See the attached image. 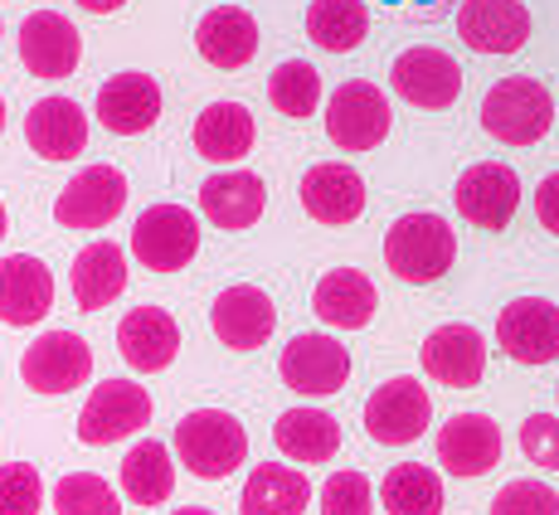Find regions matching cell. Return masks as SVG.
<instances>
[{
    "label": "cell",
    "instance_id": "obj_43",
    "mask_svg": "<svg viewBox=\"0 0 559 515\" xmlns=\"http://www.w3.org/2000/svg\"><path fill=\"white\" fill-rule=\"evenodd\" d=\"M5 229H10V214H5V205H0V239H5Z\"/></svg>",
    "mask_w": 559,
    "mask_h": 515
},
{
    "label": "cell",
    "instance_id": "obj_45",
    "mask_svg": "<svg viewBox=\"0 0 559 515\" xmlns=\"http://www.w3.org/2000/svg\"><path fill=\"white\" fill-rule=\"evenodd\" d=\"M555 399H559V384H555Z\"/></svg>",
    "mask_w": 559,
    "mask_h": 515
},
{
    "label": "cell",
    "instance_id": "obj_40",
    "mask_svg": "<svg viewBox=\"0 0 559 515\" xmlns=\"http://www.w3.org/2000/svg\"><path fill=\"white\" fill-rule=\"evenodd\" d=\"M535 219L545 224V229L559 239V170L555 176H545L540 185H535Z\"/></svg>",
    "mask_w": 559,
    "mask_h": 515
},
{
    "label": "cell",
    "instance_id": "obj_4",
    "mask_svg": "<svg viewBox=\"0 0 559 515\" xmlns=\"http://www.w3.org/2000/svg\"><path fill=\"white\" fill-rule=\"evenodd\" d=\"M433 423V399L418 380L408 374H394L384 380L380 390L365 399V433L374 438L380 447H404V443H418Z\"/></svg>",
    "mask_w": 559,
    "mask_h": 515
},
{
    "label": "cell",
    "instance_id": "obj_21",
    "mask_svg": "<svg viewBox=\"0 0 559 515\" xmlns=\"http://www.w3.org/2000/svg\"><path fill=\"white\" fill-rule=\"evenodd\" d=\"M160 117V83L152 73H112L98 88V122L117 136H142L152 132Z\"/></svg>",
    "mask_w": 559,
    "mask_h": 515
},
{
    "label": "cell",
    "instance_id": "obj_19",
    "mask_svg": "<svg viewBox=\"0 0 559 515\" xmlns=\"http://www.w3.org/2000/svg\"><path fill=\"white\" fill-rule=\"evenodd\" d=\"M117 356L136 374H156L180 356V326L166 307H132L117 321Z\"/></svg>",
    "mask_w": 559,
    "mask_h": 515
},
{
    "label": "cell",
    "instance_id": "obj_26",
    "mask_svg": "<svg viewBox=\"0 0 559 515\" xmlns=\"http://www.w3.org/2000/svg\"><path fill=\"white\" fill-rule=\"evenodd\" d=\"M200 209H204V219L229 233L253 229L267 209V185L253 170H224V176H210L200 185Z\"/></svg>",
    "mask_w": 559,
    "mask_h": 515
},
{
    "label": "cell",
    "instance_id": "obj_38",
    "mask_svg": "<svg viewBox=\"0 0 559 515\" xmlns=\"http://www.w3.org/2000/svg\"><path fill=\"white\" fill-rule=\"evenodd\" d=\"M491 515H559V496L545 481H507V487L497 491V501H491Z\"/></svg>",
    "mask_w": 559,
    "mask_h": 515
},
{
    "label": "cell",
    "instance_id": "obj_1",
    "mask_svg": "<svg viewBox=\"0 0 559 515\" xmlns=\"http://www.w3.org/2000/svg\"><path fill=\"white\" fill-rule=\"evenodd\" d=\"M384 263L400 283H414V287H428L457 263V233L443 214H404V219L390 224L384 233Z\"/></svg>",
    "mask_w": 559,
    "mask_h": 515
},
{
    "label": "cell",
    "instance_id": "obj_31",
    "mask_svg": "<svg viewBox=\"0 0 559 515\" xmlns=\"http://www.w3.org/2000/svg\"><path fill=\"white\" fill-rule=\"evenodd\" d=\"M370 35L365 0H311L307 5V39L326 53H350Z\"/></svg>",
    "mask_w": 559,
    "mask_h": 515
},
{
    "label": "cell",
    "instance_id": "obj_30",
    "mask_svg": "<svg viewBox=\"0 0 559 515\" xmlns=\"http://www.w3.org/2000/svg\"><path fill=\"white\" fill-rule=\"evenodd\" d=\"M273 443L293 463H331L341 447V423L321 409H287L273 423Z\"/></svg>",
    "mask_w": 559,
    "mask_h": 515
},
{
    "label": "cell",
    "instance_id": "obj_37",
    "mask_svg": "<svg viewBox=\"0 0 559 515\" xmlns=\"http://www.w3.org/2000/svg\"><path fill=\"white\" fill-rule=\"evenodd\" d=\"M374 511V487L365 471H336L321 487V515H370Z\"/></svg>",
    "mask_w": 559,
    "mask_h": 515
},
{
    "label": "cell",
    "instance_id": "obj_6",
    "mask_svg": "<svg viewBox=\"0 0 559 515\" xmlns=\"http://www.w3.org/2000/svg\"><path fill=\"white\" fill-rule=\"evenodd\" d=\"M146 423H152V394L132 380H103L79 414V443L88 447L122 443V438L142 433Z\"/></svg>",
    "mask_w": 559,
    "mask_h": 515
},
{
    "label": "cell",
    "instance_id": "obj_34",
    "mask_svg": "<svg viewBox=\"0 0 559 515\" xmlns=\"http://www.w3.org/2000/svg\"><path fill=\"white\" fill-rule=\"evenodd\" d=\"M267 98L283 117H311L321 107V73L311 69L307 59H283L273 69V79H267Z\"/></svg>",
    "mask_w": 559,
    "mask_h": 515
},
{
    "label": "cell",
    "instance_id": "obj_27",
    "mask_svg": "<svg viewBox=\"0 0 559 515\" xmlns=\"http://www.w3.org/2000/svg\"><path fill=\"white\" fill-rule=\"evenodd\" d=\"M69 287H73V302H79V311H103V307H112L117 297L127 292V253L117 249L112 239L88 243V249L73 258Z\"/></svg>",
    "mask_w": 559,
    "mask_h": 515
},
{
    "label": "cell",
    "instance_id": "obj_42",
    "mask_svg": "<svg viewBox=\"0 0 559 515\" xmlns=\"http://www.w3.org/2000/svg\"><path fill=\"white\" fill-rule=\"evenodd\" d=\"M170 515H214V511H204V506H180V511H170Z\"/></svg>",
    "mask_w": 559,
    "mask_h": 515
},
{
    "label": "cell",
    "instance_id": "obj_32",
    "mask_svg": "<svg viewBox=\"0 0 559 515\" xmlns=\"http://www.w3.org/2000/svg\"><path fill=\"white\" fill-rule=\"evenodd\" d=\"M122 491H127V501H136V506H160V501H170V491H176L170 447L156 443V438L136 443L132 453L122 457Z\"/></svg>",
    "mask_w": 559,
    "mask_h": 515
},
{
    "label": "cell",
    "instance_id": "obj_10",
    "mask_svg": "<svg viewBox=\"0 0 559 515\" xmlns=\"http://www.w3.org/2000/svg\"><path fill=\"white\" fill-rule=\"evenodd\" d=\"M88 374H93V350L73 331H45L20 356V380L35 394H73L79 384H88Z\"/></svg>",
    "mask_w": 559,
    "mask_h": 515
},
{
    "label": "cell",
    "instance_id": "obj_15",
    "mask_svg": "<svg viewBox=\"0 0 559 515\" xmlns=\"http://www.w3.org/2000/svg\"><path fill=\"white\" fill-rule=\"evenodd\" d=\"M424 370L428 380L448 384V390H472L487 374V336L477 326H467V321H448V326L428 331Z\"/></svg>",
    "mask_w": 559,
    "mask_h": 515
},
{
    "label": "cell",
    "instance_id": "obj_20",
    "mask_svg": "<svg viewBox=\"0 0 559 515\" xmlns=\"http://www.w3.org/2000/svg\"><path fill=\"white\" fill-rule=\"evenodd\" d=\"M53 311V273L35 253L0 258V321L5 326H39Z\"/></svg>",
    "mask_w": 559,
    "mask_h": 515
},
{
    "label": "cell",
    "instance_id": "obj_41",
    "mask_svg": "<svg viewBox=\"0 0 559 515\" xmlns=\"http://www.w3.org/2000/svg\"><path fill=\"white\" fill-rule=\"evenodd\" d=\"M79 10H88V15H117V10L127 5V0H73Z\"/></svg>",
    "mask_w": 559,
    "mask_h": 515
},
{
    "label": "cell",
    "instance_id": "obj_39",
    "mask_svg": "<svg viewBox=\"0 0 559 515\" xmlns=\"http://www.w3.org/2000/svg\"><path fill=\"white\" fill-rule=\"evenodd\" d=\"M521 453L525 463L559 471V418L555 414H531L521 423Z\"/></svg>",
    "mask_w": 559,
    "mask_h": 515
},
{
    "label": "cell",
    "instance_id": "obj_24",
    "mask_svg": "<svg viewBox=\"0 0 559 515\" xmlns=\"http://www.w3.org/2000/svg\"><path fill=\"white\" fill-rule=\"evenodd\" d=\"M258 45H263L258 20L243 5H214L204 10L195 25V49L214 69H243V63H253Z\"/></svg>",
    "mask_w": 559,
    "mask_h": 515
},
{
    "label": "cell",
    "instance_id": "obj_3",
    "mask_svg": "<svg viewBox=\"0 0 559 515\" xmlns=\"http://www.w3.org/2000/svg\"><path fill=\"white\" fill-rule=\"evenodd\" d=\"M481 127H487L497 142L507 146H535L550 136L555 127V98L540 79L531 73H515V79H501L487 88L481 98Z\"/></svg>",
    "mask_w": 559,
    "mask_h": 515
},
{
    "label": "cell",
    "instance_id": "obj_44",
    "mask_svg": "<svg viewBox=\"0 0 559 515\" xmlns=\"http://www.w3.org/2000/svg\"><path fill=\"white\" fill-rule=\"evenodd\" d=\"M0 132H5V98H0Z\"/></svg>",
    "mask_w": 559,
    "mask_h": 515
},
{
    "label": "cell",
    "instance_id": "obj_13",
    "mask_svg": "<svg viewBox=\"0 0 559 515\" xmlns=\"http://www.w3.org/2000/svg\"><path fill=\"white\" fill-rule=\"evenodd\" d=\"M497 346L515 364L559 360V307L550 297H515L497 316Z\"/></svg>",
    "mask_w": 559,
    "mask_h": 515
},
{
    "label": "cell",
    "instance_id": "obj_7",
    "mask_svg": "<svg viewBox=\"0 0 559 515\" xmlns=\"http://www.w3.org/2000/svg\"><path fill=\"white\" fill-rule=\"evenodd\" d=\"M277 374H283L287 390L311 394V399H326V394H341L350 380V350L341 346L336 336H321V331H302L283 346V360H277Z\"/></svg>",
    "mask_w": 559,
    "mask_h": 515
},
{
    "label": "cell",
    "instance_id": "obj_29",
    "mask_svg": "<svg viewBox=\"0 0 559 515\" xmlns=\"http://www.w3.org/2000/svg\"><path fill=\"white\" fill-rule=\"evenodd\" d=\"M311 506V481L287 463H258L243 481V515H302Z\"/></svg>",
    "mask_w": 559,
    "mask_h": 515
},
{
    "label": "cell",
    "instance_id": "obj_9",
    "mask_svg": "<svg viewBox=\"0 0 559 515\" xmlns=\"http://www.w3.org/2000/svg\"><path fill=\"white\" fill-rule=\"evenodd\" d=\"M453 195H457L462 219L497 233V229H507L515 219V209H521V176H515L507 160H477V166H467L457 176Z\"/></svg>",
    "mask_w": 559,
    "mask_h": 515
},
{
    "label": "cell",
    "instance_id": "obj_25",
    "mask_svg": "<svg viewBox=\"0 0 559 515\" xmlns=\"http://www.w3.org/2000/svg\"><path fill=\"white\" fill-rule=\"evenodd\" d=\"M25 142L39 160H73L88 146V112L73 98H39L25 112Z\"/></svg>",
    "mask_w": 559,
    "mask_h": 515
},
{
    "label": "cell",
    "instance_id": "obj_33",
    "mask_svg": "<svg viewBox=\"0 0 559 515\" xmlns=\"http://www.w3.org/2000/svg\"><path fill=\"white\" fill-rule=\"evenodd\" d=\"M380 506L390 515H443V481L424 463H400L384 471Z\"/></svg>",
    "mask_w": 559,
    "mask_h": 515
},
{
    "label": "cell",
    "instance_id": "obj_2",
    "mask_svg": "<svg viewBox=\"0 0 559 515\" xmlns=\"http://www.w3.org/2000/svg\"><path fill=\"white\" fill-rule=\"evenodd\" d=\"M176 457L190 477L224 481L249 463V433L224 409H190L176 423Z\"/></svg>",
    "mask_w": 559,
    "mask_h": 515
},
{
    "label": "cell",
    "instance_id": "obj_5",
    "mask_svg": "<svg viewBox=\"0 0 559 515\" xmlns=\"http://www.w3.org/2000/svg\"><path fill=\"white\" fill-rule=\"evenodd\" d=\"M132 253L152 273H180L200 253V224L186 205H152L132 224Z\"/></svg>",
    "mask_w": 559,
    "mask_h": 515
},
{
    "label": "cell",
    "instance_id": "obj_17",
    "mask_svg": "<svg viewBox=\"0 0 559 515\" xmlns=\"http://www.w3.org/2000/svg\"><path fill=\"white\" fill-rule=\"evenodd\" d=\"M83 59V39L73 29L69 15L59 10H35V15L20 25V63H25L35 79H69Z\"/></svg>",
    "mask_w": 559,
    "mask_h": 515
},
{
    "label": "cell",
    "instance_id": "obj_14",
    "mask_svg": "<svg viewBox=\"0 0 559 515\" xmlns=\"http://www.w3.org/2000/svg\"><path fill=\"white\" fill-rule=\"evenodd\" d=\"M210 326L219 336V346L229 350H258L267 336L277 331V307L263 287L253 283H234L214 297L210 307Z\"/></svg>",
    "mask_w": 559,
    "mask_h": 515
},
{
    "label": "cell",
    "instance_id": "obj_36",
    "mask_svg": "<svg viewBox=\"0 0 559 515\" xmlns=\"http://www.w3.org/2000/svg\"><path fill=\"white\" fill-rule=\"evenodd\" d=\"M45 506V481L29 463L0 467V515H39Z\"/></svg>",
    "mask_w": 559,
    "mask_h": 515
},
{
    "label": "cell",
    "instance_id": "obj_35",
    "mask_svg": "<svg viewBox=\"0 0 559 515\" xmlns=\"http://www.w3.org/2000/svg\"><path fill=\"white\" fill-rule=\"evenodd\" d=\"M53 515H122V501L98 471H69L53 487Z\"/></svg>",
    "mask_w": 559,
    "mask_h": 515
},
{
    "label": "cell",
    "instance_id": "obj_8",
    "mask_svg": "<svg viewBox=\"0 0 559 515\" xmlns=\"http://www.w3.org/2000/svg\"><path fill=\"white\" fill-rule=\"evenodd\" d=\"M326 136L336 152H374L390 136V98L374 83H341L326 103Z\"/></svg>",
    "mask_w": 559,
    "mask_h": 515
},
{
    "label": "cell",
    "instance_id": "obj_11",
    "mask_svg": "<svg viewBox=\"0 0 559 515\" xmlns=\"http://www.w3.org/2000/svg\"><path fill=\"white\" fill-rule=\"evenodd\" d=\"M127 209V176L117 166H83L53 200L63 229H107Z\"/></svg>",
    "mask_w": 559,
    "mask_h": 515
},
{
    "label": "cell",
    "instance_id": "obj_12",
    "mask_svg": "<svg viewBox=\"0 0 559 515\" xmlns=\"http://www.w3.org/2000/svg\"><path fill=\"white\" fill-rule=\"evenodd\" d=\"M390 83L404 103L424 107V112H438V107H453L462 98V63L433 45H414L394 59Z\"/></svg>",
    "mask_w": 559,
    "mask_h": 515
},
{
    "label": "cell",
    "instance_id": "obj_22",
    "mask_svg": "<svg viewBox=\"0 0 559 515\" xmlns=\"http://www.w3.org/2000/svg\"><path fill=\"white\" fill-rule=\"evenodd\" d=\"M297 195L317 224H350L365 214V176L346 160H321L302 176Z\"/></svg>",
    "mask_w": 559,
    "mask_h": 515
},
{
    "label": "cell",
    "instance_id": "obj_28",
    "mask_svg": "<svg viewBox=\"0 0 559 515\" xmlns=\"http://www.w3.org/2000/svg\"><path fill=\"white\" fill-rule=\"evenodd\" d=\"M195 152L214 166H234L253 152L258 142V127H253V112L243 103H210L204 112L195 117Z\"/></svg>",
    "mask_w": 559,
    "mask_h": 515
},
{
    "label": "cell",
    "instance_id": "obj_18",
    "mask_svg": "<svg viewBox=\"0 0 559 515\" xmlns=\"http://www.w3.org/2000/svg\"><path fill=\"white\" fill-rule=\"evenodd\" d=\"M438 463L453 477H487L501 463V428L491 414H453L438 428Z\"/></svg>",
    "mask_w": 559,
    "mask_h": 515
},
{
    "label": "cell",
    "instance_id": "obj_23",
    "mask_svg": "<svg viewBox=\"0 0 559 515\" xmlns=\"http://www.w3.org/2000/svg\"><path fill=\"white\" fill-rule=\"evenodd\" d=\"M374 307H380V292H374V283L360 267H331V273H321L317 287H311V311H317L331 331L370 326Z\"/></svg>",
    "mask_w": 559,
    "mask_h": 515
},
{
    "label": "cell",
    "instance_id": "obj_16",
    "mask_svg": "<svg viewBox=\"0 0 559 515\" xmlns=\"http://www.w3.org/2000/svg\"><path fill=\"white\" fill-rule=\"evenodd\" d=\"M457 35L477 53H515L531 39V5L525 0H462Z\"/></svg>",
    "mask_w": 559,
    "mask_h": 515
}]
</instances>
